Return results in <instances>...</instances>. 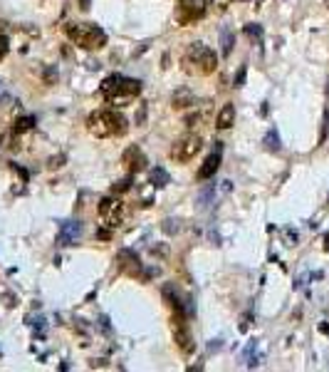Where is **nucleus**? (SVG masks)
<instances>
[{"instance_id": "nucleus-4", "label": "nucleus", "mask_w": 329, "mask_h": 372, "mask_svg": "<svg viewBox=\"0 0 329 372\" xmlns=\"http://www.w3.org/2000/svg\"><path fill=\"white\" fill-rule=\"evenodd\" d=\"M139 92H141V82L139 80H126V77H119V75H114V77H107L104 82H102V94H104V99H109L111 104H126L129 99H134V97H139Z\"/></svg>"}, {"instance_id": "nucleus-23", "label": "nucleus", "mask_w": 329, "mask_h": 372, "mask_svg": "<svg viewBox=\"0 0 329 372\" xmlns=\"http://www.w3.org/2000/svg\"><path fill=\"white\" fill-rule=\"evenodd\" d=\"M8 50H10V45H8V38H5V35H0V60H3V57L8 55Z\"/></svg>"}, {"instance_id": "nucleus-17", "label": "nucleus", "mask_w": 329, "mask_h": 372, "mask_svg": "<svg viewBox=\"0 0 329 372\" xmlns=\"http://www.w3.org/2000/svg\"><path fill=\"white\" fill-rule=\"evenodd\" d=\"M220 40H223V55H230V50H233V43H235L233 33H230V30H223V33H220Z\"/></svg>"}, {"instance_id": "nucleus-9", "label": "nucleus", "mask_w": 329, "mask_h": 372, "mask_svg": "<svg viewBox=\"0 0 329 372\" xmlns=\"http://www.w3.org/2000/svg\"><path fill=\"white\" fill-rule=\"evenodd\" d=\"M79 236H82V224H79V221H74V219H70V221H65V224L60 226L57 241H60L62 246H72Z\"/></svg>"}, {"instance_id": "nucleus-6", "label": "nucleus", "mask_w": 329, "mask_h": 372, "mask_svg": "<svg viewBox=\"0 0 329 372\" xmlns=\"http://www.w3.org/2000/svg\"><path fill=\"white\" fill-rule=\"evenodd\" d=\"M201 137L198 134H183L181 139H176V144L171 146V159L176 164H188L191 159H196V154L201 151Z\"/></svg>"}, {"instance_id": "nucleus-27", "label": "nucleus", "mask_w": 329, "mask_h": 372, "mask_svg": "<svg viewBox=\"0 0 329 372\" xmlns=\"http://www.w3.org/2000/svg\"><path fill=\"white\" fill-rule=\"evenodd\" d=\"M52 80H55V70H47V72H45V82L52 85Z\"/></svg>"}, {"instance_id": "nucleus-21", "label": "nucleus", "mask_w": 329, "mask_h": 372, "mask_svg": "<svg viewBox=\"0 0 329 372\" xmlns=\"http://www.w3.org/2000/svg\"><path fill=\"white\" fill-rule=\"evenodd\" d=\"M129 189H131V179H124V181L114 184V194H124V191H129Z\"/></svg>"}, {"instance_id": "nucleus-28", "label": "nucleus", "mask_w": 329, "mask_h": 372, "mask_svg": "<svg viewBox=\"0 0 329 372\" xmlns=\"http://www.w3.org/2000/svg\"><path fill=\"white\" fill-rule=\"evenodd\" d=\"M5 305H8V308H13V305H15V303H13V295H10V293H5Z\"/></svg>"}, {"instance_id": "nucleus-5", "label": "nucleus", "mask_w": 329, "mask_h": 372, "mask_svg": "<svg viewBox=\"0 0 329 372\" xmlns=\"http://www.w3.org/2000/svg\"><path fill=\"white\" fill-rule=\"evenodd\" d=\"M126 204L119 199V196H104L99 201V219L104 226L109 229H119L124 221H126Z\"/></svg>"}, {"instance_id": "nucleus-13", "label": "nucleus", "mask_w": 329, "mask_h": 372, "mask_svg": "<svg viewBox=\"0 0 329 372\" xmlns=\"http://www.w3.org/2000/svg\"><path fill=\"white\" fill-rule=\"evenodd\" d=\"M211 204H216V184H208L206 189H201V194H198V209L201 211H206Z\"/></svg>"}, {"instance_id": "nucleus-24", "label": "nucleus", "mask_w": 329, "mask_h": 372, "mask_svg": "<svg viewBox=\"0 0 329 372\" xmlns=\"http://www.w3.org/2000/svg\"><path fill=\"white\" fill-rule=\"evenodd\" d=\"M151 253H153V256H156V253H158V256H169V248H166V246H151Z\"/></svg>"}, {"instance_id": "nucleus-16", "label": "nucleus", "mask_w": 329, "mask_h": 372, "mask_svg": "<svg viewBox=\"0 0 329 372\" xmlns=\"http://www.w3.org/2000/svg\"><path fill=\"white\" fill-rule=\"evenodd\" d=\"M169 181H171V176H169V171H166V169L156 166V169L151 171V184H153V186H158V189H161V186H166Z\"/></svg>"}, {"instance_id": "nucleus-18", "label": "nucleus", "mask_w": 329, "mask_h": 372, "mask_svg": "<svg viewBox=\"0 0 329 372\" xmlns=\"http://www.w3.org/2000/svg\"><path fill=\"white\" fill-rule=\"evenodd\" d=\"M265 146H267V149H272V151H280V137H277V132H275V129H270V132H267V137H265Z\"/></svg>"}, {"instance_id": "nucleus-14", "label": "nucleus", "mask_w": 329, "mask_h": 372, "mask_svg": "<svg viewBox=\"0 0 329 372\" xmlns=\"http://www.w3.org/2000/svg\"><path fill=\"white\" fill-rule=\"evenodd\" d=\"M191 104H196V97H193L191 90H179V92L174 94V107H176V109H186V107H191Z\"/></svg>"}, {"instance_id": "nucleus-1", "label": "nucleus", "mask_w": 329, "mask_h": 372, "mask_svg": "<svg viewBox=\"0 0 329 372\" xmlns=\"http://www.w3.org/2000/svg\"><path fill=\"white\" fill-rule=\"evenodd\" d=\"M87 129L99 137V139H107V137H124L129 132V124L126 119L114 112V109H99V112H92L87 117Z\"/></svg>"}, {"instance_id": "nucleus-10", "label": "nucleus", "mask_w": 329, "mask_h": 372, "mask_svg": "<svg viewBox=\"0 0 329 372\" xmlns=\"http://www.w3.org/2000/svg\"><path fill=\"white\" fill-rule=\"evenodd\" d=\"M176 320V332H174V337H176V345L181 347V352L183 355H191L193 352V337H191V332H188V327H186V323H183V318H174Z\"/></svg>"}, {"instance_id": "nucleus-29", "label": "nucleus", "mask_w": 329, "mask_h": 372, "mask_svg": "<svg viewBox=\"0 0 329 372\" xmlns=\"http://www.w3.org/2000/svg\"><path fill=\"white\" fill-rule=\"evenodd\" d=\"M0 144H3V134H0Z\"/></svg>"}, {"instance_id": "nucleus-12", "label": "nucleus", "mask_w": 329, "mask_h": 372, "mask_svg": "<svg viewBox=\"0 0 329 372\" xmlns=\"http://www.w3.org/2000/svg\"><path fill=\"white\" fill-rule=\"evenodd\" d=\"M233 122H235V107L233 104H223V109L216 117V127L218 129H228V127H233Z\"/></svg>"}, {"instance_id": "nucleus-8", "label": "nucleus", "mask_w": 329, "mask_h": 372, "mask_svg": "<svg viewBox=\"0 0 329 372\" xmlns=\"http://www.w3.org/2000/svg\"><path fill=\"white\" fill-rule=\"evenodd\" d=\"M121 164L126 166L129 174H136V171L146 169V156H144V151L139 146H129L124 151V156H121Z\"/></svg>"}, {"instance_id": "nucleus-22", "label": "nucleus", "mask_w": 329, "mask_h": 372, "mask_svg": "<svg viewBox=\"0 0 329 372\" xmlns=\"http://www.w3.org/2000/svg\"><path fill=\"white\" fill-rule=\"evenodd\" d=\"M163 231H166V233H174V231H179V221H174V219H166V221H163Z\"/></svg>"}, {"instance_id": "nucleus-3", "label": "nucleus", "mask_w": 329, "mask_h": 372, "mask_svg": "<svg viewBox=\"0 0 329 372\" xmlns=\"http://www.w3.org/2000/svg\"><path fill=\"white\" fill-rule=\"evenodd\" d=\"M65 33L82 50H102L107 45V33L92 23H70L65 28Z\"/></svg>"}, {"instance_id": "nucleus-25", "label": "nucleus", "mask_w": 329, "mask_h": 372, "mask_svg": "<svg viewBox=\"0 0 329 372\" xmlns=\"http://www.w3.org/2000/svg\"><path fill=\"white\" fill-rule=\"evenodd\" d=\"M243 82H245V67H240V72L235 77V87H243Z\"/></svg>"}, {"instance_id": "nucleus-2", "label": "nucleus", "mask_w": 329, "mask_h": 372, "mask_svg": "<svg viewBox=\"0 0 329 372\" xmlns=\"http://www.w3.org/2000/svg\"><path fill=\"white\" fill-rule=\"evenodd\" d=\"M183 62V70L188 75H213L216 67H218V57L211 47H206L203 43H193L188 45V50L183 52L181 57Z\"/></svg>"}, {"instance_id": "nucleus-11", "label": "nucleus", "mask_w": 329, "mask_h": 372, "mask_svg": "<svg viewBox=\"0 0 329 372\" xmlns=\"http://www.w3.org/2000/svg\"><path fill=\"white\" fill-rule=\"evenodd\" d=\"M218 166H220V146H216V151L203 161V166L198 169V179L203 181V179H211L216 171H218Z\"/></svg>"}, {"instance_id": "nucleus-19", "label": "nucleus", "mask_w": 329, "mask_h": 372, "mask_svg": "<svg viewBox=\"0 0 329 372\" xmlns=\"http://www.w3.org/2000/svg\"><path fill=\"white\" fill-rule=\"evenodd\" d=\"M245 35L253 38L255 43H260V40H262V28H260V25H248V28H245Z\"/></svg>"}, {"instance_id": "nucleus-15", "label": "nucleus", "mask_w": 329, "mask_h": 372, "mask_svg": "<svg viewBox=\"0 0 329 372\" xmlns=\"http://www.w3.org/2000/svg\"><path fill=\"white\" fill-rule=\"evenodd\" d=\"M33 127H35V117H33V114H25V117H20V119L15 122L13 132H15V137H18V134H25V132H30Z\"/></svg>"}, {"instance_id": "nucleus-20", "label": "nucleus", "mask_w": 329, "mask_h": 372, "mask_svg": "<svg viewBox=\"0 0 329 372\" xmlns=\"http://www.w3.org/2000/svg\"><path fill=\"white\" fill-rule=\"evenodd\" d=\"M13 102H15V99H13V94L8 92V87H5L3 82H0V104H5V107H8V104H13Z\"/></svg>"}, {"instance_id": "nucleus-26", "label": "nucleus", "mask_w": 329, "mask_h": 372, "mask_svg": "<svg viewBox=\"0 0 329 372\" xmlns=\"http://www.w3.org/2000/svg\"><path fill=\"white\" fill-rule=\"evenodd\" d=\"M62 161H65V156H55V159H50V169H55V166H62Z\"/></svg>"}, {"instance_id": "nucleus-7", "label": "nucleus", "mask_w": 329, "mask_h": 372, "mask_svg": "<svg viewBox=\"0 0 329 372\" xmlns=\"http://www.w3.org/2000/svg\"><path fill=\"white\" fill-rule=\"evenodd\" d=\"M206 15V0H179L176 20L179 25H191Z\"/></svg>"}]
</instances>
